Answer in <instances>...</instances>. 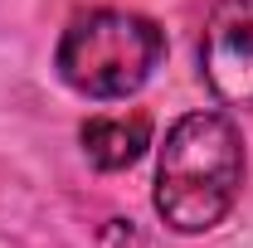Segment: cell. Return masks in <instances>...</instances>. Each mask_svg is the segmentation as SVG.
<instances>
[{
	"label": "cell",
	"mask_w": 253,
	"mask_h": 248,
	"mask_svg": "<svg viewBox=\"0 0 253 248\" xmlns=\"http://www.w3.org/2000/svg\"><path fill=\"white\" fill-rule=\"evenodd\" d=\"M244 190V136L224 112H185L156 156V214L175 234H210Z\"/></svg>",
	"instance_id": "6da1fadb"
},
{
	"label": "cell",
	"mask_w": 253,
	"mask_h": 248,
	"mask_svg": "<svg viewBox=\"0 0 253 248\" xmlns=\"http://www.w3.org/2000/svg\"><path fill=\"white\" fill-rule=\"evenodd\" d=\"M200 68L219 102L253 107V0H214L200 39Z\"/></svg>",
	"instance_id": "3957f363"
},
{
	"label": "cell",
	"mask_w": 253,
	"mask_h": 248,
	"mask_svg": "<svg viewBox=\"0 0 253 248\" xmlns=\"http://www.w3.org/2000/svg\"><path fill=\"white\" fill-rule=\"evenodd\" d=\"M83 156L93 161L97 170H126L136 156L151 146V117L131 112V117H88L83 131Z\"/></svg>",
	"instance_id": "277c9868"
},
{
	"label": "cell",
	"mask_w": 253,
	"mask_h": 248,
	"mask_svg": "<svg viewBox=\"0 0 253 248\" xmlns=\"http://www.w3.org/2000/svg\"><path fill=\"white\" fill-rule=\"evenodd\" d=\"M166 54V34L156 20L131 10H88L59 39V78L83 97L112 102L131 97Z\"/></svg>",
	"instance_id": "7a4b0ae2"
}]
</instances>
